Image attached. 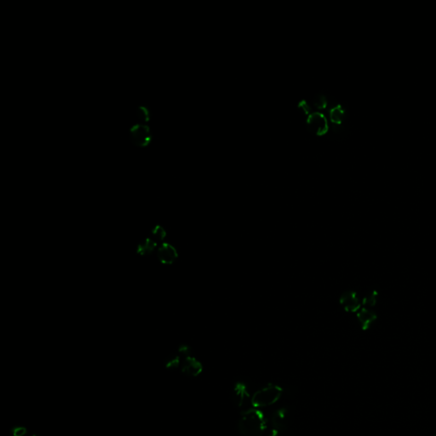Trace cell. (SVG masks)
<instances>
[{"instance_id":"cell-6","label":"cell","mask_w":436,"mask_h":436,"mask_svg":"<svg viewBox=\"0 0 436 436\" xmlns=\"http://www.w3.org/2000/svg\"><path fill=\"white\" fill-rule=\"evenodd\" d=\"M339 302L346 312L356 313L361 309V300L358 297L357 293L354 291L343 292Z\"/></svg>"},{"instance_id":"cell-1","label":"cell","mask_w":436,"mask_h":436,"mask_svg":"<svg viewBox=\"0 0 436 436\" xmlns=\"http://www.w3.org/2000/svg\"><path fill=\"white\" fill-rule=\"evenodd\" d=\"M237 429L241 436H262L267 429V419L260 409H248L241 413Z\"/></svg>"},{"instance_id":"cell-4","label":"cell","mask_w":436,"mask_h":436,"mask_svg":"<svg viewBox=\"0 0 436 436\" xmlns=\"http://www.w3.org/2000/svg\"><path fill=\"white\" fill-rule=\"evenodd\" d=\"M306 124L309 131L318 137H322L330 130V124L326 115L320 112H312L306 117Z\"/></svg>"},{"instance_id":"cell-9","label":"cell","mask_w":436,"mask_h":436,"mask_svg":"<svg viewBox=\"0 0 436 436\" xmlns=\"http://www.w3.org/2000/svg\"><path fill=\"white\" fill-rule=\"evenodd\" d=\"M181 365L182 372L190 377H197L203 371L202 364L191 355L184 358Z\"/></svg>"},{"instance_id":"cell-15","label":"cell","mask_w":436,"mask_h":436,"mask_svg":"<svg viewBox=\"0 0 436 436\" xmlns=\"http://www.w3.org/2000/svg\"><path fill=\"white\" fill-rule=\"evenodd\" d=\"M137 117H138V121H139V123L148 124L149 121H150V118H151L150 111H149L147 106H139L138 109H137Z\"/></svg>"},{"instance_id":"cell-13","label":"cell","mask_w":436,"mask_h":436,"mask_svg":"<svg viewBox=\"0 0 436 436\" xmlns=\"http://www.w3.org/2000/svg\"><path fill=\"white\" fill-rule=\"evenodd\" d=\"M148 237L151 238L153 241L160 245L165 242V239L167 237V231L162 225L157 224L150 230Z\"/></svg>"},{"instance_id":"cell-12","label":"cell","mask_w":436,"mask_h":436,"mask_svg":"<svg viewBox=\"0 0 436 436\" xmlns=\"http://www.w3.org/2000/svg\"><path fill=\"white\" fill-rule=\"evenodd\" d=\"M250 398V394L247 391L246 386L243 383H237L233 390V401L238 407L244 405L245 401Z\"/></svg>"},{"instance_id":"cell-17","label":"cell","mask_w":436,"mask_h":436,"mask_svg":"<svg viewBox=\"0 0 436 436\" xmlns=\"http://www.w3.org/2000/svg\"><path fill=\"white\" fill-rule=\"evenodd\" d=\"M182 364L181 362V356L180 355H174L170 358L165 362V367L170 370H175Z\"/></svg>"},{"instance_id":"cell-14","label":"cell","mask_w":436,"mask_h":436,"mask_svg":"<svg viewBox=\"0 0 436 436\" xmlns=\"http://www.w3.org/2000/svg\"><path fill=\"white\" fill-rule=\"evenodd\" d=\"M313 106L314 108L317 109L318 112L323 109H326L329 104V101L327 99V97L324 95H318L314 96V98L312 101Z\"/></svg>"},{"instance_id":"cell-8","label":"cell","mask_w":436,"mask_h":436,"mask_svg":"<svg viewBox=\"0 0 436 436\" xmlns=\"http://www.w3.org/2000/svg\"><path fill=\"white\" fill-rule=\"evenodd\" d=\"M329 120H330L331 124V130H338V128L340 127L343 124L345 117H346V112L343 106L341 104H335L333 106H331L329 108Z\"/></svg>"},{"instance_id":"cell-19","label":"cell","mask_w":436,"mask_h":436,"mask_svg":"<svg viewBox=\"0 0 436 436\" xmlns=\"http://www.w3.org/2000/svg\"><path fill=\"white\" fill-rule=\"evenodd\" d=\"M39 436V435H36V434H35V435H33V436Z\"/></svg>"},{"instance_id":"cell-7","label":"cell","mask_w":436,"mask_h":436,"mask_svg":"<svg viewBox=\"0 0 436 436\" xmlns=\"http://www.w3.org/2000/svg\"><path fill=\"white\" fill-rule=\"evenodd\" d=\"M272 427L275 431L284 432L288 427L289 411L285 407H282L275 411L270 418Z\"/></svg>"},{"instance_id":"cell-11","label":"cell","mask_w":436,"mask_h":436,"mask_svg":"<svg viewBox=\"0 0 436 436\" xmlns=\"http://www.w3.org/2000/svg\"><path fill=\"white\" fill-rule=\"evenodd\" d=\"M377 319H378L377 314L371 309L364 308L360 309L357 312L358 321L361 324V329L363 331L368 330Z\"/></svg>"},{"instance_id":"cell-2","label":"cell","mask_w":436,"mask_h":436,"mask_svg":"<svg viewBox=\"0 0 436 436\" xmlns=\"http://www.w3.org/2000/svg\"><path fill=\"white\" fill-rule=\"evenodd\" d=\"M282 389L278 385L269 384L255 392L251 397V405L255 408H264L274 405L281 397Z\"/></svg>"},{"instance_id":"cell-10","label":"cell","mask_w":436,"mask_h":436,"mask_svg":"<svg viewBox=\"0 0 436 436\" xmlns=\"http://www.w3.org/2000/svg\"><path fill=\"white\" fill-rule=\"evenodd\" d=\"M159 244L153 241L151 238H145L144 240L140 241L137 245L136 253L141 258H146L151 256L155 251H157Z\"/></svg>"},{"instance_id":"cell-16","label":"cell","mask_w":436,"mask_h":436,"mask_svg":"<svg viewBox=\"0 0 436 436\" xmlns=\"http://www.w3.org/2000/svg\"><path fill=\"white\" fill-rule=\"evenodd\" d=\"M378 296V292L377 291H372V292H369L368 294L365 296L363 299H362V301H361V303L364 306H367V307H373L377 303Z\"/></svg>"},{"instance_id":"cell-3","label":"cell","mask_w":436,"mask_h":436,"mask_svg":"<svg viewBox=\"0 0 436 436\" xmlns=\"http://www.w3.org/2000/svg\"><path fill=\"white\" fill-rule=\"evenodd\" d=\"M131 143L138 148H145L152 141V133L148 124L137 123L129 131Z\"/></svg>"},{"instance_id":"cell-5","label":"cell","mask_w":436,"mask_h":436,"mask_svg":"<svg viewBox=\"0 0 436 436\" xmlns=\"http://www.w3.org/2000/svg\"><path fill=\"white\" fill-rule=\"evenodd\" d=\"M179 253L177 249L168 242H164L158 246L156 251V258L159 263L164 266H171L174 264L178 259Z\"/></svg>"},{"instance_id":"cell-18","label":"cell","mask_w":436,"mask_h":436,"mask_svg":"<svg viewBox=\"0 0 436 436\" xmlns=\"http://www.w3.org/2000/svg\"><path fill=\"white\" fill-rule=\"evenodd\" d=\"M28 434V430L23 426H17L11 430L12 436H25Z\"/></svg>"}]
</instances>
